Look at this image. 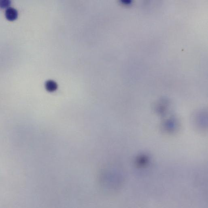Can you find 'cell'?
<instances>
[{
	"label": "cell",
	"mask_w": 208,
	"mask_h": 208,
	"mask_svg": "<svg viewBox=\"0 0 208 208\" xmlns=\"http://www.w3.org/2000/svg\"><path fill=\"white\" fill-rule=\"evenodd\" d=\"M18 13L17 11L12 7L7 8L6 11V16L7 19L9 21L15 20L17 18Z\"/></svg>",
	"instance_id": "6da1fadb"
},
{
	"label": "cell",
	"mask_w": 208,
	"mask_h": 208,
	"mask_svg": "<svg viewBox=\"0 0 208 208\" xmlns=\"http://www.w3.org/2000/svg\"><path fill=\"white\" fill-rule=\"evenodd\" d=\"M45 87L46 90L50 92L56 91L58 88V84L54 81L48 80L46 81Z\"/></svg>",
	"instance_id": "7a4b0ae2"
},
{
	"label": "cell",
	"mask_w": 208,
	"mask_h": 208,
	"mask_svg": "<svg viewBox=\"0 0 208 208\" xmlns=\"http://www.w3.org/2000/svg\"><path fill=\"white\" fill-rule=\"evenodd\" d=\"M1 6L2 8H6L9 6L11 2L9 1H1Z\"/></svg>",
	"instance_id": "3957f363"
}]
</instances>
